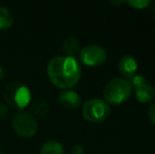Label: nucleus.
Masks as SVG:
<instances>
[{
  "instance_id": "aec40b11",
  "label": "nucleus",
  "mask_w": 155,
  "mask_h": 154,
  "mask_svg": "<svg viewBox=\"0 0 155 154\" xmlns=\"http://www.w3.org/2000/svg\"><path fill=\"white\" fill-rule=\"evenodd\" d=\"M111 3L113 4V5H119V4H123V3H124V1H111Z\"/></svg>"
},
{
  "instance_id": "f3484780",
  "label": "nucleus",
  "mask_w": 155,
  "mask_h": 154,
  "mask_svg": "<svg viewBox=\"0 0 155 154\" xmlns=\"http://www.w3.org/2000/svg\"><path fill=\"white\" fill-rule=\"evenodd\" d=\"M71 154H84V147L81 145H74L71 149Z\"/></svg>"
},
{
  "instance_id": "423d86ee",
  "label": "nucleus",
  "mask_w": 155,
  "mask_h": 154,
  "mask_svg": "<svg viewBox=\"0 0 155 154\" xmlns=\"http://www.w3.org/2000/svg\"><path fill=\"white\" fill-rule=\"evenodd\" d=\"M108 58L106 49L97 44H90L79 51V59L89 67H97L102 64Z\"/></svg>"
},
{
  "instance_id": "7ed1b4c3",
  "label": "nucleus",
  "mask_w": 155,
  "mask_h": 154,
  "mask_svg": "<svg viewBox=\"0 0 155 154\" xmlns=\"http://www.w3.org/2000/svg\"><path fill=\"white\" fill-rule=\"evenodd\" d=\"M3 98L8 106L16 110H23L32 99L31 91L21 82H11L3 91Z\"/></svg>"
},
{
  "instance_id": "2eb2a0df",
  "label": "nucleus",
  "mask_w": 155,
  "mask_h": 154,
  "mask_svg": "<svg viewBox=\"0 0 155 154\" xmlns=\"http://www.w3.org/2000/svg\"><path fill=\"white\" fill-rule=\"evenodd\" d=\"M129 82L131 84L132 88H135V87H138V86H140V84H146V82H147V79H146L143 75H141V74H135L132 78H130Z\"/></svg>"
},
{
  "instance_id": "0eeeda50",
  "label": "nucleus",
  "mask_w": 155,
  "mask_h": 154,
  "mask_svg": "<svg viewBox=\"0 0 155 154\" xmlns=\"http://www.w3.org/2000/svg\"><path fill=\"white\" fill-rule=\"evenodd\" d=\"M58 103L64 109H75L78 108L81 103V98L76 91L73 90H64L60 92L57 96Z\"/></svg>"
},
{
  "instance_id": "dca6fc26",
  "label": "nucleus",
  "mask_w": 155,
  "mask_h": 154,
  "mask_svg": "<svg viewBox=\"0 0 155 154\" xmlns=\"http://www.w3.org/2000/svg\"><path fill=\"white\" fill-rule=\"evenodd\" d=\"M8 107L3 103H0V118H5L8 115Z\"/></svg>"
},
{
  "instance_id": "412c9836",
  "label": "nucleus",
  "mask_w": 155,
  "mask_h": 154,
  "mask_svg": "<svg viewBox=\"0 0 155 154\" xmlns=\"http://www.w3.org/2000/svg\"><path fill=\"white\" fill-rule=\"evenodd\" d=\"M153 12H154V14H155V4H154V6H153Z\"/></svg>"
},
{
  "instance_id": "6e6552de",
  "label": "nucleus",
  "mask_w": 155,
  "mask_h": 154,
  "mask_svg": "<svg viewBox=\"0 0 155 154\" xmlns=\"http://www.w3.org/2000/svg\"><path fill=\"white\" fill-rule=\"evenodd\" d=\"M137 68H138V64L136 59L131 55L121 56L118 61V70L120 74L129 79L136 74Z\"/></svg>"
},
{
  "instance_id": "1a4fd4ad",
  "label": "nucleus",
  "mask_w": 155,
  "mask_h": 154,
  "mask_svg": "<svg viewBox=\"0 0 155 154\" xmlns=\"http://www.w3.org/2000/svg\"><path fill=\"white\" fill-rule=\"evenodd\" d=\"M134 91L136 99L141 103H150L155 97V89L148 81L138 87H135Z\"/></svg>"
},
{
  "instance_id": "4468645a",
  "label": "nucleus",
  "mask_w": 155,
  "mask_h": 154,
  "mask_svg": "<svg viewBox=\"0 0 155 154\" xmlns=\"http://www.w3.org/2000/svg\"><path fill=\"white\" fill-rule=\"evenodd\" d=\"M126 2L130 6H132V8H137V10L145 8H147L148 5L151 4L150 0H128V1H126Z\"/></svg>"
},
{
  "instance_id": "9d476101",
  "label": "nucleus",
  "mask_w": 155,
  "mask_h": 154,
  "mask_svg": "<svg viewBox=\"0 0 155 154\" xmlns=\"http://www.w3.org/2000/svg\"><path fill=\"white\" fill-rule=\"evenodd\" d=\"M62 52L64 53V56L68 57H74L77 53H79V42H78L77 38L70 36L67 37L62 42Z\"/></svg>"
},
{
  "instance_id": "6ab92c4d",
  "label": "nucleus",
  "mask_w": 155,
  "mask_h": 154,
  "mask_svg": "<svg viewBox=\"0 0 155 154\" xmlns=\"http://www.w3.org/2000/svg\"><path fill=\"white\" fill-rule=\"evenodd\" d=\"M3 77H4V70H3V68L0 66V80H1Z\"/></svg>"
},
{
  "instance_id": "ddd939ff",
  "label": "nucleus",
  "mask_w": 155,
  "mask_h": 154,
  "mask_svg": "<svg viewBox=\"0 0 155 154\" xmlns=\"http://www.w3.org/2000/svg\"><path fill=\"white\" fill-rule=\"evenodd\" d=\"M14 22L12 13L4 6H0V30L10 29Z\"/></svg>"
},
{
  "instance_id": "f03ea898",
  "label": "nucleus",
  "mask_w": 155,
  "mask_h": 154,
  "mask_svg": "<svg viewBox=\"0 0 155 154\" xmlns=\"http://www.w3.org/2000/svg\"><path fill=\"white\" fill-rule=\"evenodd\" d=\"M132 93V86L129 80L121 77H116L111 79L104 86L102 95L104 100L111 105H119L126 101Z\"/></svg>"
},
{
  "instance_id": "39448f33",
  "label": "nucleus",
  "mask_w": 155,
  "mask_h": 154,
  "mask_svg": "<svg viewBox=\"0 0 155 154\" xmlns=\"http://www.w3.org/2000/svg\"><path fill=\"white\" fill-rule=\"evenodd\" d=\"M82 115L91 123H101L110 115V106L100 98H92L87 100L82 106Z\"/></svg>"
},
{
  "instance_id": "20e7f679",
  "label": "nucleus",
  "mask_w": 155,
  "mask_h": 154,
  "mask_svg": "<svg viewBox=\"0 0 155 154\" xmlns=\"http://www.w3.org/2000/svg\"><path fill=\"white\" fill-rule=\"evenodd\" d=\"M13 129L21 137L29 138L34 136L38 130V123L34 114L25 110H19L13 118Z\"/></svg>"
},
{
  "instance_id": "a211bd4d",
  "label": "nucleus",
  "mask_w": 155,
  "mask_h": 154,
  "mask_svg": "<svg viewBox=\"0 0 155 154\" xmlns=\"http://www.w3.org/2000/svg\"><path fill=\"white\" fill-rule=\"evenodd\" d=\"M148 115H149L150 120L155 125V103H152L149 108V112H148Z\"/></svg>"
},
{
  "instance_id": "4be33fe9",
  "label": "nucleus",
  "mask_w": 155,
  "mask_h": 154,
  "mask_svg": "<svg viewBox=\"0 0 155 154\" xmlns=\"http://www.w3.org/2000/svg\"><path fill=\"white\" fill-rule=\"evenodd\" d=\"M0 154H1V151H0Z\"/></svg>"
},
{
  "instance_id": "f257e3e1",
  "label": "nucleus",
  "mask_w": 155,
  "mask_h": 154,
  "mask_svg": "<svg viewBox=\"0 0 155 154\" xmlns=\"http://www.w3.org/2000/svg\"><path fill=\"white\" fill-rule=\"evenodd\" d=\"M47 73L55 87L62 90H70L79 81L81 68L75 57L55 56L48 64Z\"/></svg>"
},
{
  "instance_id": "f8f14e48",
  "label": "nucleus",
  "mask_w": 155,
  "mask_h": 154,
  "mask_svg": "<svg viewBox=\"0 0 155 154\" xmlns=\"http://www.w3.org/2000/svg\"><path fill=\"white\" fill-rule=\"evenodd\" d=\"M40 154H64V148L62 144L57 140H48L39 150Z\"/></svg>"
},
{
  "instance_id": "9b49d317",
  "label": "nucleus",
  "mask_w": 155,
  "mask_h": 154,
  "mask_svg": "<svg viewBox=\"0 0 155 154\" xmlns=\"http://www.w3.org/2000/svg\"><path fill=\"white\" fill-rule=\"evenodd\" d=\"M30 107H31L32 111L34 112L36 115L43 116L49 112V103L42 97H35L32 98L30 101Z\"/></svg>"
}]
</instances>
